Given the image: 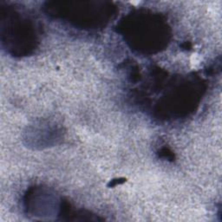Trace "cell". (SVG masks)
I'll use <instances>...</instances> for the list:
<instances>
[{
    "mask_svg": "<svg viewBox=\"0 0 222 222\" xmlns=\"http://www.w3.org/2000/svg\"><path fill=\"white\" fill-rule=\"evenodd\" d=\"M201 63V57L197 54H193L191 57V66L193 69L197 68Z\"/></svg>",
    "mask_w": 222,
    "mask_h": 222,
    "instance_id": "6da1fadb",
    "label": "cell"
}]
</instances>
